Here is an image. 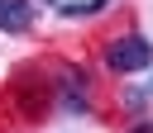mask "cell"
<instances>
[{
	"label": "cell",
	"instance_id": "cell-1",
	"mask_svg": "<svg viewBox=\"0 0 153 133\" xmlns=\"http://www.w3.org/2000/svg\"><path fill=\"white\" fill-rule=\"evenodd\" d=\"M105 66L110 71H143V66H153V43L148 38H139V33H124V38H110V48H105Z\"/></svg>",
	"mask_w": 153,
	"mask_h": 133
},
{
	"label": "cell",
	"instance_id": "cell-2",
	"mask_svg": "<svg viewBox=\"0 0 153 133\" xmlns=\"http://www.w3.org/2000/svg\"><path fill=\"white\" fill-rule=\"evenodd\" d=\"M57 100H62L67 109H76V114L86 109V76H81L76 66H67V71H62V81H57Z\"/></svg>",
	"mask_w": 153,
	"mask_h": 133
},
{
	"label": "cell",
	"instance_id": "cell-3",
	"mask_svg": "<svg viewBox=\"0 0 153 133\" xmlns=\"http://www.w3.org/2000/svg\"><path fill=\"white\" fill-rule=\"evenodd\" d=\"M29 24H33L29 0H0V33H24Z\"/></svg>",
	"mask_w": 153,
	"mask_h": 133
},
{
	"label": "cell",
	"instance_id": "cell-4",
	"mask_svg": "<svg viewBox=\"0 0 153 133\" xmlns=\"http://www.w3.org/2000/svg\"><path fill=\"white\" fill-rule=\"evenodd\" d=\"M105 5H115V0H67V5H57V14H67V19H86V14L105 10Z\"/></svg>",
	"mask_w": 153,
	"mask_h": 133
},
{
	"label": "cell",
	"instance_id": "cell-5",
	"mask_svg": "<svg viewBox=\"0 0 153 133\" xmlns=\"http://www.w3.org/2000/svg\"><path fill=\"white\" fill-rule=\"evenodd\" d=\"M134 133H153V124H139V128H134Z\"/></svg>",
	"mask_w": 153,
	"mask_h": 133
},
{
	"label": "cell",
	"instance_id": "cell-6",
	"mask_svg": "<svg viewBox=\"0 0 153 133\" xmlns=\"http://www.w3.org/2000/svg\"><path fill=\"white\" fill-rule=\"evenodd\" d=\"M148 95H153V86H148Z\"/></svg>",
	"mask_w": 153,
	"mask_h": 133
}]
</instances>
